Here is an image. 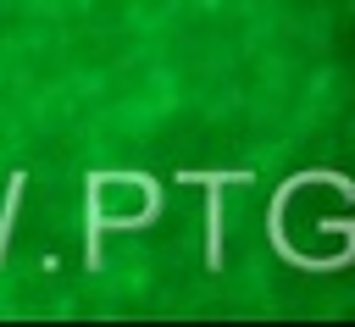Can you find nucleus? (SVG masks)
<instances>
[{"mask_svg": "<svg viewBox=\"0 0 355 327\" xmlns=\"http://www.w3.org/2000/svg\"><path fill=\"white\" fill-rule=\"evenodd\" d=\"M272 244L300 266L355 260V188L344 177H294L272 200Z\"/></svg>", "mask_w": 355, "mask_h": 327, "instance_id": "obj_1", "label": "nucleus"}, {"mask_svg": "<svg viewBox=\"0 0 355 327\" xmlns=\"http://www.w3.org/2000/svg\"><path fill=\"white\" fill-rule=\"evenodd\" d=\"M155 183L150 177H105V183H94L89 188V200H83V216H89V233L100 238V233H128V227H139V222H150L155 216Z\"/></svg>", "mask_w": 355, "mask_h": 327, "instance_id": "obj_2", "label": "nucleus"}]
</instances>
